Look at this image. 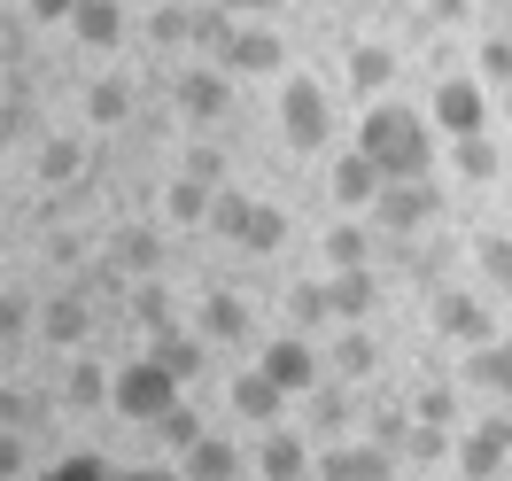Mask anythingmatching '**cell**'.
<instances>
[{
  "mask_svg": "<svg viewBox=\"0 0 512 481\" xmlns=\"http://www.w3.org/2000/svg\"><path fill=\"white\" fill-rule=\"evenodd\" d=\"M450 171L481 187V179H497V171H505V156L489 148V132H474V140H450Z\"/></svg>",
  "mask_w": 512,
  "mask_h": 481,
  "instance_id": "cell-22",
  "label": "cell"
},
{
  "mask_svg": "<svg viewBox=\"0 0 512 481\" xmlns=\"http://www.w3.org/2000/svg\"><path fill=\"white\" fill-rule=\"evenodd\" d=\"M458 466H466V481H497L512 466V419H481V427H466Z\"/></svg>",
  "mask_w": 512,
  "mask_h": 481,
  "instance_id": "cell-8",
  "label": "cell"
},
{
  "mask_svg": "<svg viewBox=\"0 0 512 481\" xmlns=\"http://www.w3.org/2000/svg\"><path fill=\"white\" fill-rule=\"evenodd\" d=\"M148 32H156L163 47H194V8H156V16H148Z\"/></svg>",
  "mask_w": 512,
  "mask_h": 481,
  "instance_id": "cell-37",
  "label": "cell"
},
{
  "mask_svg": "<svg viewBox=\"0 0 512 481\" xmlns=\"http://www.w3.org/2000/svg\"><path fill=\"white\" fill-rule=\"evenodd\" d=\"M435 125H443V140L489 132V94H481V78H435Z\"/></svg>",
  "mask_w": 512,
  "mask_h": 481,
  "instance_id": "cell-5",
  "label": "cell"
},
{
  "mask_svg": "<svg viewBox=\"0 0 512 481\" xmlns=\"http://www.w3.org/2000/svg\"><path fill=\"white\" fill-rule=\"evenodd\" d=\"M163 210H171V225H210V210H218V187H210V179H179V187L163 194Z\"/></svg>",
  "mask_w": 512,
  "mask_h": 481,
  "instance_id": "cell-19",
  "label": "cell"
},
{
  "mask_svg": "<svg viewBox=\"0 0 512 481\" xmlns=\"http://www.w3.org/2000/svg\"><path fill=\"white\" fill-rule=\"evenodd\" d=\"M179 388H187V381H179V373H171V365H163V357L148 350V357H132L125 373H117V388H109V404H117L125 419H140V427H156L163 412H179V404H187Z\"/></svg>",
  "mask_w": 512,
  "mask_h": 481,
  "instance_id": "cell-2",
  "label": "cell"
},
{
  "mask_svg": "<svg viewBox=\"0 0 512 481\" xmlns=\"http://www.w3.org/2000/svg\"><path fill=\"white\" fill-rule=\"evenodd\" d=\"M326 303H334V319L357 326L373 303H381V288H373V272H334V280H326Z\"/></svg>",
  "mask_w": 512,
  "mask_h": 481,
  "instance_id": "cell-18",
  "label": "cell"
},
{
  "mask_svg": "<svg viewBox=\"0 0 512 481\" xmlns=\"http://www.w3.org/2000/svg\"><path fill=\"white\" fill-rule=\"evenodd\" d=\"M86 117H94V125H125L132 117V78H101L94 94H86Z\"/></svg>",
  "mask_w": 512,
  "mask_h": 481,
  "instance_id": "cell-27",
  "label": "cell"
},
{
  "mask_svg": "<svg viewBox=\"0 0 512 481\" xmlns=\"http://www.w3.org/2000/svg\"><path fill=\"white\" fill-rule=\"evenodd\" d=\"M505 481H512V466H505Z\"/></svg>",
  "mask_w": 512,
  "mask_h": 481,
  "instance_id": "cell-52",
  "label": "cell"
},
{
  "mask_svg": "<svg viewBox=\"0 0 512 481\" xmlns=\"http://www.w3.org/2000/svg\"><path fill=\"white\" fill-rule=\"evenodd\" d=\"M47 342H55V350H70V342H86V311H78V303H47Z\"/></svg>",
  "mask_w": 512,
  "mask_h": 481,
  "instance_id": "cell-35",
  "label": "cell"
},
{
  "mask_svg": "<svg viewBox=\"0 0 512 481\" xmlns=\"http://www.w3.org/2000/svg\"><path fill=\"white\" fill-rule=\"evenodd\" d=\"M218 8H233V16H264V8H280V0H218Z\"/></svg>",
  "mask_w": 512,
  "mask_h": 481,
  "instance_id": "cell-48",
  "label": "cell"
},
{
  "mask_svg": "<svg viewBox=\"0 0 512 481\" xmlns=\"http://www.w3.org/2000/svg\"><path fill=\"white\" fill-rule=\"evenodd\" d=\"M412 419H419V427H443V419H450V388H427V396L412 404Z\"/></svg>",
  "mask_w": 512,
  "mask_h": 481,
  "instance_id": "cell-43",
  "label": "cell"
},
{
  "mask_svg": "<svg viewBox=\"0 0 512 481\" xmlns=\"http://www.w3.org/2000/svg\"><path fill=\"white\" fill-rule=\"evenodd\" d=\"M396 435H412V419L404 412H373V443H396Z\"/></svg>",
  "mask_w": 512,
  "mask_h": 481,
  "instance_id": "cell-46",
  "label": "cell"
},
{
  "mask_svg": "<svg viewBox=\"0 0 512 481\" xmlns=\"http://www.w3.org/2000/svg\"><path fill=\"white\" fill-rule=\"evenodd\" d=\"M249 210H256V194H241V187H218V210H210V225H218L225 241H241V225H249Z\"/></svg>",
  "mask_w": 512,
  "mask_h": 481,
  "instance_id": "cell-34",
  "label": "cell"
},
{
  "mask_svg": "<svg viewBox=\"0 0 512 481\" xmlns=\"http://www.w3.org/2000/svg\"><path fill=\"white\" fill-rule=\"evenodd\" d=\"M357 148L381 163V179H427V163H435V125L404 109V101H373L365 109V125H357Z\"/></svg>",
  "mask_w": 512,
  "mask_h": 481,
  "instance_id": "cell-1",
  "label": "cell"
},
{
  "mask_svg": "<svg viewBox=\"0 0 512 481\" xmlns=\"http://www.w3.org/2000/svg\"><path fill=\"white\" fill-rule=\"evenodd\" d=\"M117 481H187V474H171V466H132V474H117Z\"/></svg>",
  "mask_w": 512,
  "mask_h": 481,
  "instance_id": "cell-47",
  "label": "cell"
},
{
  "mask_svg": "<svg viewBox=\"0 0 512 481\" xmlns=\"http://www.w3.org/2000/svg\"><path fill=\"white\" fill-rule=\"evenodd\" d=\"M280 241H288V210L256 202V210H249V225H241V249H249V257H272Z\"/></svg>",
  "mask_w": 512,
  "mask_h": 481,
  "instance_id": "cell-24",
  "label": "cell"
},
{
  "mask_svg": "<svg viewBox=\"0 0 512 481\" xmlns=\"http://www.w3.org/2000/svg\"><path fill=\"white\" fill-rule=\"evenodd\" d=\"M117 264L148 280V272H156V264H163V241H156V233H148V225H125V233H117Z\"/></svg>",
  "mask_w": 512,
  "mask_h": 481,
  "instance_id": "cell-26",
  "label": "cell"
},
{
  "mask_svg": "<svg viewBox=\"0 0 512 481\" xmlns=\"http://www.w3.org/2000/svg\"><path fill=\"white\" fill-rule=\"evenodd\" d=\"M466 8H474V0H435V16H443V24H458Z\"/></svg>",
  "mask_w": 512,
  "mask_h": 481,
  "instance_id": "cell-49",
  "label": "cell"
},
{
  "mask_svg": "<svg viewBox=\"0 0 512 481\" xmlns=\"http://www.w3.org/2000/svg\"><path fill=\"white\" fill-rule=\"evenodd\" d=\"M288 311H295V319H303V326H311V319H326L334 303H326V288H319V280H311V288H295V295H288Z\"/></svg>",
  "mask_w": 512,
  "mask_h": 481,
  "instance_id": "cell-41",
  "label": "cell"
},
{
  "mask_svg": "<svg viewBox=\"0 0 512 481\" xmlns=\"http://www.w3.org/2000/svg\"><path fill=\"white\" fill-rule=\"evenodd\" d=\"M474 63H481V78H489V86H512V39H505V32H489Z\"/></svg>",
  "mask_w": 512,
  "mask_h": 481,
  "instance_id": "cell-36",
  "label": "cell"
},
{
  "mask_svg": "<svg viewBox=\"0 0 512 481\" xmlns=\"http://www.w3.org/2000/svg\"><path fill=\"white\" fill-rule=\"evenodd\" d=\"M326 365H334V373H342V381H365V373H381V342H373V334H342V342H334V357H326Z\"/></svg>",
  "mask_w": 512,
  "mask_h": 481,
  "instance_id": "cell-21",
  "label": "cell"
},
{
  "mask_svg": "<svg viewBox=\"0 0 512 481\" xmlns=\"http://www.w3.org/2000/svg\"><path fill=\"white\" fill-rule=\"evenodd\" d=\"M388 78H396V55H388V47H357L350 55V86L357 94H381Z\"/></svg>",
  "mask_w": 512,
  "mask_h": 481,
  "instance_id": "cell-30",
  "label": "cell"
},
{
  "mask_svg": "<svg viewBox=\"0 0 512 481\" xmlns=\"http://www.w3.org/2000/svg\"><path fill=\"white\" fill-rule=\"evenodd\" d=\"M474 257H481V280L512 303V241H505V233H489V241H474Z\"/></svg>",
  "mask_w": 512,
  "mask_h": 481,
  "instance_id": "cell-31",
  "label": "cell"
},
{
  "mask_svg": "<svg viewBox=\"0 0 512 481\" xmlns=\"http://www.w3.org/2000/svg\"><path fill=\"white\" fill-rule=\"evenodd\" d=\"M179 474L187 481H233L241 474V450L225 443V435H194V443L179 450Z\"/></svg>",
  "mask_w": 512,
  "mask_h": 481,
  "instance_id": "cell-14",
  "label": "cell"
},
{
  "mask_svg": "<svg viewBox=\"0 0 512 481\" xmlns=\"http://www.w3.org/2000/svg\"><path fill=\"white\" fill-rule=\"evenodd\" d=\"M70 39H78V47H117V39H125V0H86V8L70 16Z\"/></svg>",
  "mask_w": 512,
  "mask_h": 481,
  "instance_id": "cell-16",
  "label": "cell"
},
{
  "mask_svg": "<svg viewBox=\"0 0 512 481\" xmlns=\"http://www.w3.org/2000/svg\"><path fill=\"white\" fill-rule=\"evenodd\" d=\"M78 171H86L78 140H47V148H39V179H47V187H63V179H78Z\"/></svg>",
  "mask_w": 512,
  "mask_h": 481,
  "instance_id": "cell-32",
  "label": "cell"
},
{
  "mask_svg": "<svg viewBox=\"0 0 512 481\" xmlns=\"http://www.w3.org/2000/svg\"><path fill=\"white\" fill-rule=\"evenodd\" d=\"M109 388H117V373H109V365H94V357H78V365H70V412H94V404H109Z\"/></svg>",
  "mask_w": 512,
  "mask_h": 481,
  "instance_id": "cell-20",
  "label": "cell"
},
{
  "mask_svg": "<svg viewBox=\"0 0 512 481\" xmlns=\"http://www.w3.org/2000/svg\"><path fill=\"white\" fill-rule=\"evenodd\" d=\"M256 474L264 481H303L311 474V443L288 435V427H264V435H256Z\"/></svg>",
  "mask_w": 512,
  "mask_h": 481,
  "instance_id": "cell-10",
  "label": "cell"
},
{
  "mask_svg": "<svg viewBox=\"0 0 512 481\" xmlns=\"http://www.w3.org/2000/svg\"><path fill=\"white\" fill-rule=\"evenodd\" d=\"M16 474H24V443L0 427V481H16Z\"/></svg>",
  "mask_w": 512,
  "mask_h": 481,
  "instance_id": "cell-44",
  "label": "cell"
},
{
  "mask_svg": "<svg viewBox=\"0 0 512 481\" xmlns=\"http://www.w3.org/2000/svg\"><path fill=\"white\" fill-rule=\"evenodd\" d=\"M194 334H202V342H233V334H249V303H241V295H210V303L194 311Z\"/></svg>",
  "mask_w": 512,
  "mask_h": 481,
  "instance_id": "cell-17",
  "label": "cell"
},
{
  "mask_svg": "<svg viewBox=\"0 0 512 481\" xmlns=\"http://www.w3.org/2000/svg\"><path fill=\"white\" fill-rule=\"evenodd\" d=\"M233 32H241V24H233V8H218V0H210V8H194V47H202V55H225Z\"/></svg>",
  "mask_w": 512,
  "mask_h": 481,
  "instance_id": "cell-28",
  "label": "cell"
},
{
  "mask_svg": "<svg viewBox=\"0 0 512 481\" xmlns=\"http://www.w3.org/2000/svg\"><path fill=\"white\" fill-rule=\"evenodd\" d=\"M256 365H264L272 381L288 388V396H319V381L334 373V365H326V357L311 350L303 334H280V342H264V350H256Z\"/></svg>",
  "mask_w": 512,
  "mask_h": 481,
  "instance_id": "cell-4",
  "label": "cell"
},
{
  "mask_svg": "<svg viewBox=\"0 0 512 481\" xmlns=\"http://www.w3.org/2000/svg\"><path fill=\"white\" fill-rule=\"evenodd\" d=\"M78 8H86V0H32V16H39V24H70Z\"/></svg>",
  "mask_w": 512,
  "mask_h": 481,
  "instance_id": "cell-45",
  "label": "cell"
},
{
  "mask_svg": "<svg viewBox=\"0 0 512 481\" xmlns=\"http://www.w3.org/2000/svg\"><path fill=\"white\" fill-rule=\"evenodd\" d=\"M280 132H288V148H303V156L334 132V101H326L319 78H288L280 86Z\"/></svg>",
  "mask_w": 512,
  "mask_h": 481,
  "instance_id": "cell-3",
  "label": "cell"
},
{
  "mask_svg": "<svg viewBox=\"0 0 512 481\" xmlns=\"http://www.w3.org/2000/svg\"><path fill=\"white\" fill-rule=\"evenodd\" d=\"M435 210H443V187H427V179H388L381 202H373V225H381V233H419Z\"/></svg>",
  "mask_w": 512,
  "mask_h": 481,
  "instance_id": "cell-6",
  "label": "cell"
},
{
  "mask_svg": "<svg viewBox=\"0 0 512 481\" xmlns=\"http://www.w3.org/2000/svg\"><path fill=\"white\" fill-rule=\"evenodd\" d=\"M326 187H334V202H342V210H373V202H381V163L365 156V148H350V156L334 163V179H326Z\"/></svg>",
  "mask_w": 512,
  "mask_h": 481,
  "instance_id": "cell-11",
  "label": "cell"
},
{
  "mask_svg": "<svg viewBox=\"0 0 512 481\" xmlns=\"http://www.w3.org/2000/svg\"><path fill=\"white\" fill-rule=\"evenodd\" d=\"M466 381L497 388V396H512V342H481V350L466 357Z\"/></svg>",
  "mask_w": 512,
  "mask_h": 481,
  "instance_id": "cell-25",
  "label": "cell"
},
{
  "mask_svg": "<svg viewBox=\"0 0 512 481\" xmlns=\"http://www.w3.org/2000/svg\"><path fill=\"white\" fill-rule=\"evenodd\" d=\"M280 63H288V47H280L272 32H256V24H241L233 47L218 55V70H233V78H264V70H280Z\"/></svg>",
  "mask_w": 512,
  "mask_h": 481,
  "instance_id": "cell-12",
  "label": "cell"
},
{
  "mask_svg": "<svg viewBox=\"0 0 512 481\" xmlns=\"http://www.w3.org/2000/svg\"><path fill=\"white\" fill-rule=\"evenodd\" d=\"M171 101H179V117H194V125H218V117H225V101H233V70H218V63L179 70Z\"/></svg>",
  "mask_w": 512,
  "mask_h": 481,
  "instance_id": "cell-7",
  "label": "cell"
},
{
  "mask_svg": "<svg viewBox=\"0 0 512 481\" xmlns=\"http://www.w3.org/2000/svg\"><path fill=\"white\" fill-rule=\"evenodd\" d=\"M365 257H373L365 225H334V233H326V264H334V272H365Z\"/></svg>",
  "mask_w": 512,
  "mask_h": 481,
  "instance_id": "cell-29",
  "label": "cell"
},
{
  "mask_svg": "<svg viewBox=\"0 0 512 481\" xmlns=\"http://www.w3.org/2000/svg\"><path fill=\"white\" fill-rule=\"evenodd\" d=\"M156 435H163V443H171V450H187L194 435H202V419H194L187 404H179V412H163V419H156Z\"/></svg>",
  "mask_w": 512,
  "mask_h": 481,
  "instance_id": "cell-39",
  "label": "cell"
},
{
  "mask_svg": "<svg viewBox=\"0 0 512 481\" xmlns=\"http://www.w3.org/2000/svg\"><path fill=\"white\" fill-rule=\"evenodd\" d=\"M350 427V396L342 388H319V435H342Z\"/></svg>",
  "mask_w": 512,
  "mask_h": 481,
  "instance_id": "cell-40",
  "label": "cell"
},
{
  "mask_svg": "<svg viewBox=\"0 0 512 481\" xmlns=\"http://www.w3.org/2000/svg\"><path fill=\"white\" fill-rule=\"evenodd\" d=\"M474 8H497V0H474Z\"/></svg>",
  "mask_w": 512,
  "mask_h": 481,
  "instance_id": "cell-51",
  "label": "cell"
},
{
  "mask_svg": "<svg viewBox=\"0 0 512 481\" xmlns=\"http://www.w3.org/2000/svg\"><path fill=\"white\" fill-rule=\"evenodd\" d=\"M156 357L171 365V373H179V381H194V373L210 365V342H202V334H179V326H171V334H156Z\"/></svg>",
  "mask_w": 512,
  "mask_h": 481,
  "instance_id": "cell-23",
  "label": "cell"
},
{
  "mask_svg": "<svg viewBox=\"0 0 512 481\" xmlns=\"http://www.w3.org/2000/svg\"><path fill=\"white\" fill-rule=\"evenodd\" d=\"M435 326H443L450 342H466V350H481V342H497V319H489V303L466 288H450L443 303H435Z\"/></svg>",
  "mask_w": 512,
  "mask_h": 481,
  "instance_id": "cell-9",
  "label": "cell"
},
{
  "mask_svg": "<svg viewBox=\"0 0 512 481\" xmlns=\"http://www.w3.org/2000/svg\"><path fill=\"white\" fill-rule=\"evenodd\" d=\"M497 101H505V125H512V86H497Z\"/></svg>",
  "mask_w": 512,
  "mask_h": 481,
  "instance_id": "cell-50",
  "label": "cell"
},
{
  "mask_svg": "<svg viewBox=\"0 0 512 481\" xmlns=\"http://www.w3.org/2000/svg\"><path fill=\"white\" fill-rule=\"evenodd\" d=\"M39 481H117V474H109L101 458H55V466H47Z\"/></svg>",
  "mask_w": 512,
  "mask_h": 481,
  "instance_id": "cell-38",
  "label": "cell"
},
{
  "mask_svg": "<svg viewBox=\"0 0 512 481\" xmlns=\"http://www.w3.org/2000/svg\"><path fill=\"white\" fill-rule=\"evenodd\" d=\"M24 311H32L24 295H16V288H0V342H16V334H24Z\"/></svg>",
  "mask_w": 512,
  "mask_h": 481,
  "instance_id": "cell-42",
  "label": "cell"
},
{
  "mask_svg": "<svg viewBox=\"0 0 512 481\" xmlns=\"http://www.w3.org/2000/svg\"><path fill=\"white\" fill-rule=\"evenodd\" d=\"M132 319L148 326V334H171V295H163L156 280H140V288H132Z\"/></svg>",
  "mask_w": 512,
  "mask_h": 481,
  "instance_id": "cell-33",
  "label": "cell"
},
{
  "mask_svg": "<svg viewBox=\"0 0 512 481\" xmlns=\"http://www.w3.org/2000/svg\"><path fill=\"white\" fill-rule=\"evenodd\" d=\"M311 474L319 481H388V458L373 443H334V450L311 458Z\"/></svg>",
  "mask_w": 512,
  "mask_h": 481,
  "instance_id": "cell-13",
  "label": "cell"
},
{
  "mask_svg": "<svg viewBox=\"0 0 512 481\" xmlns=\"http://www.w3.org/2000/svg\"><path fill=\"white\" fill-rule=\"evenodd\" d=\"M233 412L256 419V427H272V419L288 412V388H280L264 365H256V373H241V381H233Z\"/></svg>",
  "mask_w": 512,
  "mask_h": 481,
  "instance_id": "cell-15",
  "label": "cell"
}]
</instances>
